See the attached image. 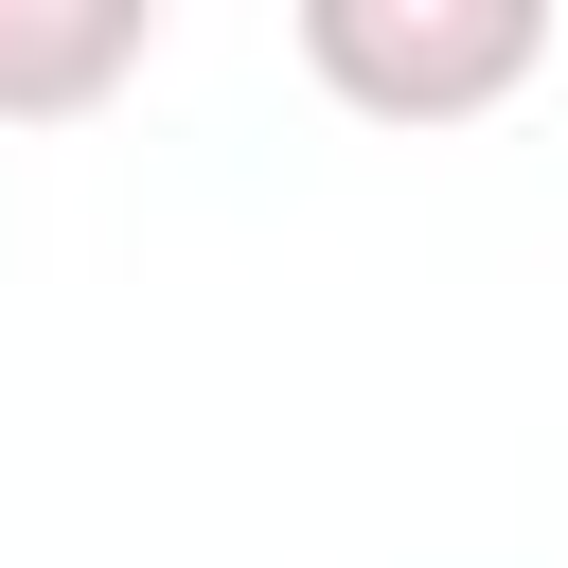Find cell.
<instances>
[{
  "instance_id": "7a4b0ae2",
  "label": "cell",
  "mask_w": 568,
  "mask_h": 568,
  "mask_svg": "<svg viewBox=\"0 0 568 568\" xmlns=\"http://www.w3.org/2000/svg\"><path fill=\"white\" fill-rule=\"evenodd\" d=\"M160 53V0H0V124H89Z\"/></svg>"
},
{
  "instance_id": "6da1fadb",
  "label": "cell",
  "mask_w": 568,
  "mask_h": 568,
  "mask_svg": "<svg viewBox=\"0 0 568 568\" xmlns=\"http://www.w3.org/2000/svg\"><path fill=\"white\" fill-rule=\"evenodd\" d=\"M532 53H550L532 0H302V71L355 124H479L532 89Z\"/></svg>"
}]
</instances>
